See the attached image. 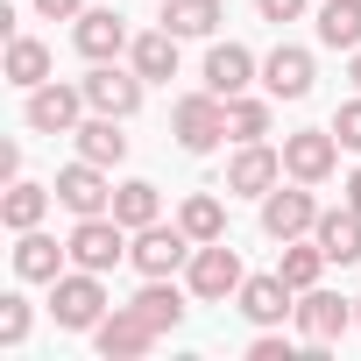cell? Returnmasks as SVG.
I'll return each mask as SVG.
<instances>
[{"label": "cell", "mask_w": 361, "mask_h": 361, "mask_svg": "<svg viewBox=\"0 0 361 361\" xmlns=\"http://www.w3.org/2000/svg\"><path fill=\"white\" fill-rule=\"evenodd\" d=\"M106 312H114V305H106L99 269H64V276L50 283V319H57L64 333H92Z\"/></svg>", "instance_id": "1"}, {"label": "cell", "mask_w": 361, "mask_h": 361, "mask_svg": "<svg viewBox=\"0 0 361 361\" xmlns=\"http://www.w3.org/2000/svg\"><path fill=\"white\" fill-rule=\"evenodd\" d=\"M185 283H192V298L199 305H227L248 276H241V255H234V241H199L192 248V262H185Z\"/></svg>", "instance_id": "2"}, {"label": "cell", "mask_w": 361, "mask_h": 361, "mask_svg": "<svg viewBox=\"0 0 361 361\" xmlns=\"http://www.w3.org/2000/svg\"><path fill=\"white\" fill-rule=\"evenodd\" d=\"M170 135L185 156H213L220 135H227V99L220 92H192V99H177L170 106Z\"/></svg>", "instance_id": "3"}, {"label": "cell", "mask_w": 361, "mask_h": 361, "mask_svg": "<svg viewBox=\"0 0 361 361\" xmlns=\"http://www.w3.org/2000/svg\"><path fill=\"white\" fill-rule=\"evenodd\" d=\"M192 248H199V241H192L185 227H163V220H156V227H135L128 262H135L142 276H177V269L192 262Z\"/></svg>", "instance_id": "4"}, {"label": "cell", "mask_w": 361, "mask_h": 361, "mask_svg": "<svg viewBox=\"0 0 361 361\" xmlns=\"http://www.w3.org/2000/svg\"><path fill=\"white\" fill-rule=\"evenodd\" d=\"M92 99H85V85H36L29 99H22V121L36 128V135H78V114H85Z\"/></svg>", "instance_id": "5"}, {"label": "cell", "mask_w": 361, "mask_h": 361, "mask_svg": "<svg viewBox=\"0 0 361 361\" xmlns=\"http://www.w3.org/2000/svg\"><path fill=\"white\" fill-rule=\"evenodd\" d=\"M64 248H71V269H99V276H106V269L128 255V227H121L114 213H92V220H78V227H71V241H64Z\"/></svg>", "instance_id": "6"}, {"label": "cell", "mask_w": 361, "mask_h": 361, "mask_svg": "<svg viewBox=\"0 0 361 361\" xmlns=\"http://www.w3.org/2000/svg\"><path fill=\"white\" fill-rule=\"evenodd\" d=\"M333 163H340V135H333V128H298V135H283V170L298 177V185H326Z\"/></svg>", "instance_id": "7"}, {"label": "cell", "mask_w": 361, "mask_h": 361, "mask_svg": "<svg viewBox=\"0 0 361 361\" xmlns=\"http://www.w3.org/2000/svg\"><path fill=\"white\" fill-rule=\"evenodd\" d=\"M290 319H298V333H305L312 347H333V340L354 326V298H333V290L312 283V290H298V312H290Z\"/></svg>", "instance_id": "8"}, {"label": "cell", "mask_w": 361, "mask_h": 361, "mask_svg": "<svg viewBox=\"0 0 361 361\" xmlns=\"http://www.w3.org/2000/svg\"><path fill=\"white\" fill-rule=\"evenodd\" d=\"M57 206H71L78 220H92V213H114V185H106V163L78 156L71 170H57Z\"/></svg>", "instance_id": "9"}, {"label": "cell", "mask_w": 361, "mask_h": 361, "mask_svg": "<svg viewBox=\"0 0 361 361\" xmlns=\"http://www.w3.org/2000/svg\"><path fill=\"white\" fill-rule=\"evenodd\" d=\"M92 347H99L106 361H135V354H149V347H156V326H149L135 305H114V312L92 326Z\"/></svg>", "instance_id": "10"}, {"label": "cell", "mask_w": 361, "mask_h": 361, "mask_svg": "<svg viewBox=\"0 0 361 361\" xmlns=\"http://www.w3.org/2000/svg\"><path fill=\"white\" fill-rule=\"evenodd\" d=\"M276 185H283V149H269V142H241L234 163H227V192L262 199V192H276Z\"/></svg>", "instance_id": "11"}, {"label": "cell", "mask_w": 361, "mask_h": 361, "mask_svg": "<svg viewBox=\"0 0 361 361\" xmlns=\"http://www.w3.org/2000/svg\"><path fill=\"white\" fill-rule=\"evenodd\" d=\"M71 43H78V57H85V64H114L135 36H128V22H121L114 8H85V15L71 22Z\"/></svg>", "instance_id": "12"}, {"label": "cell", "mask_w": 361, "mask_h": 361, "mask_svg": "<svg viewBox=\"0 0 361 361\" xmlns=\"http://www.w3.org/2000/svg\"><path fill=\"white\" fill-rule=\"evenodd\" d=\"M78 85H85L92 114H121V121H128V114L142 106V85H149V78H142L135 64H128V71H121V64H92V78H78Z\"/></svg>", "instance_id": "13"}, {"label": "cell", "mask_w": 361, "mask_h": 361, "mask_svg": "<svg viewBox=\"0 0 361 361\" xmlns=\"http://www.w3.org/2000/svg\"><path fill=\"white\" fill-rule=\"evenodd\" d=\"M312 227H319V199H312L305 185H298V192H283V185L262 192V234H269V241H298V234H312Z\"/></svg>", "instance_id": "14"}, {"label": "cell", "mask_w": 361, "mask_h": 361, "mask_svg": "<svg viewBox=\"0 0 361 361\" xmlns=\"http://www.w3.org/2000/svg\"><path fill=\"white\" fill-rule=\"evenodd\" d=\"M262 85H269V99H305V92H312V50L276 43V50L262 57Z\"/></svg>", "instance_id": "15"}, {"label": "cell", "mask_w": 361, "mask_h": 361, "mask_svg": "<svg viewBox=\"0 0 361 361\" xmlns=\"http://www.w3.org/2000/svg\"><path fill=\"white\" fill-rule=\"evenodd\" d=\"M234 305H241L255 326H283V319L298 312V290H290L283 276H248V283L234 290Z\"/></svg>", "instance_id": "16"}, {"label": "cell", "mask_w": 361, "mask_h": 361, "mask_svg": "<svg viewBox=\"0 0 361 361\" xmlns=\"http://www.w3.org/2000/svg\"><path fill=\"white\" fill-rule=\"evenodd\" d=\"M64 262H71V248H57L50 234H36V227L15 234V276H22V283H57Z\"/></svg>", "instance_id": "17"}, {"label": "cell", "mask_w": 361, "mask_h": 361, "mask_svg": "<svg viewBox=\"0 0 361 361\" xmlns=\"http://www.w3.org/2000/svg\"><path fill=\"white\" fill-rule=\"evenodd\" d=\"M248 85H255V57H248L241 43H213V50H206V92L234 99V92H248Z\"/></svg>", "instance_id": "18"}, {"label": "cell", "mask_w": 361, "mask_h": 361, "mask_svg": "<svg viewBox=\"0 0 361 361\" xmlns=\"http://www.w3.org/2000/svg\"><path fill=\"white\" fill-rule=\"evenodd\" d=\"M192 290V283H185ZM185 290H177L170 276H142V290H135V312L156 326V333H177L185 326Z\"/></svg>", "instance_id": "19"}, {"label": "cell", "mask_w": 361, "mask_h": 361, "mask_svg": "<svg viewBox=\"0 0 361 361\" xmlns=\"http://www.w3.org/2000/svg\"><path fill=\"white\" fill-rule=\"evenodd\" d=\"M177 43H185V36L149 29V36H135V43H128V64H135L149 85H170V78H177Z\"/></svg>", "instance_id": "20"}, {"label": "cell", "mask_w": 361, "mask_h": 361, "mask_svg": "<svg viewBox=\"0 0 361 361\" xmlns=\"http://www.w3.org/2000/svg\"><path fill=\"white\" fill-rule=\"evenodd\" d=\"M312 241L326 248V262H361V213H354V206H333V213H319Z\"/></svg>", "instance_id": "21"}, {"label": "cell", "mask_w": 361, "mask_h": 361, "mask_svg": "<svg viewBox=\"0 0 361 361\" xmlns=\"http://www.w3.org/2000/svg\"><path fill=\"white\" fill-rule=\"evenodd\" d=\"M50 199H57V185H29V177H15V185H8V199H0V220H8L15 234H29V227H43Z\"/></svg>", "instance_id": "22"}, {"label": "cell", "mask_w": 361, "mask_h": 361, "mask_svg": "<svg viewBox=\"0 0 361 361\" xmlns=\"http://www.w3.org/2000/svg\"><path fill=\"white\" fill-rule=\"evenodd\" d=\"M114 220H121L128 234L163 220V199H156V185H149V177H128V185H114Z\"/></svg>", "instance_id": "23"}, {"label": "cell", "mask_w": 361, "mask_h": 361, "mask_svg": "<svg viewBox=\"0 0 361 361\" xmlns=\"http://www.w3.org/2000/svg\"><path fill=\"white\" fill-rule=\"evenodd\" d=\"M78 156H92V163H121V156H128L121 114H92V121H78Z\"/></svg>", "instance_id": "24"}, {"label": "cell", "mask_w": 361, "mask_h": 361, "mask_svg": "<svg viewBox=\"0 0 361 361\" xmlns=\"http://www.w3.org/2000/svg\"><path fill=\"white\" fill-rule=\"evenodd\" d=\"M319 43L326 50H361V0H326L319 8Z\"/></svg>", "instance_id": "25"}, {"label": "cell", "mask_w": 361, "mask_h": 361, "mask_svg": "<svg viewBox=\"0 0 361 361\" xmlns=\"http://www.w3.org/2000/svg\"><path fill=\"white\" fill-rule=\"evenodd\" d=\"M177 227H185L192 241H227V206L213 192H192L185 206H177Z\"/></svg>", "instance_id": "26"}, {"label": "cell", "mask_w": 361, "mask_h": 361, "mask_svg": "<svg viewBox=\"0 0 361 361\" xmlns=\"http://www.w3.org/2000/svg\"><path fill=\"white\" fill-rule=\"evenodd\" d=\"M8 85H22V92L50 85V50H43L36 36H15V43H8Z\"/></svg>", "instance_id": "27"}, {"label": "cell", "mask_w": 361, "mask_h": 361, "mask_svg": "<svg viewBox=\"0 0 361 361\" xmlns=\"http://www.w3.org/2000/svg\"><path fill=\"white\" fill-rule=\"evenodd\" d=\"M163 29L170 36H213L220 29V0H163Z\"/></svg>", "instance_id": "28"}, {"label": "cell", "mask_w": 361, "mask_h": 361, "mask_svg": "<svg viewBox=\"0 0 361 361\" xmlns=\"http://www.w3.org/2000/svg\"><path fill=\"white\" fill-rule=\"evenodd\" d=\"M319 269H326V248H319V241H312V248H305V234H298V241H283L276 276H283L290 290H312V283H319Z\"/></svg>", "instance_id": "29"}, {"label": "cell", "mask_w": 361, "mask_h": 361, "mask_svg": "<svg viewBox=\"0 0 361 361\" xmlns=\"http://www.w3.org/2000/svg\"><path fill=\"white\" fill-rule=\"evenodd\" d=\"M227 135H234V142H262V135H269V99L234 92V99H227Z\"/></svg>", "instance_id": "30"}, {"label": "cell", "mask_w": 361, "mask_h": 361, "mask_svg": "<svg viewBox=\"0 0 361 361\" xmlns=\"http://www.w3.org/2000/svg\"><path fill=\"white\" fill-rule=\"evenodd\" d=\"M22 340H29V298L8 290L0 298V347H22Z\"/></svg>", "instance_id": "31"}, {"label": "cell", "mask_w": 361, "mask_h": 361, "mask_svg": "<svg viewBox=\"0 0 361 361\" xmlns=\"http://www.w3.org/2000/svg\"><path fill=\"white\" fill-rule=\"evenodd\" d=\"M333 135H340V149H354V156H361V92L333 114Z\"/></svg>", "instance_id": "32"}, {"label": "cell", "mask_w": 361, "mask_h": 361, "mask_svg": "<svg viewBox=\"0 0 361 361\" xmlns=\"http://www.w3.org/2000/svg\"><path fill=\"white\" fill-rule=\"evenodd\" d=\"M248 361H290V340H276V333L262 326V333L248 340Z\"/></svg>", "instance_id": "33"}, {"label": "cell", "mask_w": 361, "mask_h": 361, "mask_svg": "<svg viewBox=\"0 0 361 361\" xmlns=\"http://www.w3.org/2000/svg\"><path fill=\"white\" fill-rule=\"evenodd\" d=\"M36 15H43V22H78L85 0H36Z\"/></svg>", "instance_id": "34"}, {"label": "cell", "mask_w": 361, "mask_h": 361, "mask_svg": "<svg viewBox=\"0 0 361 361\" xmlns=\"http://www.w3.org/2000/svg\"><path fill=\"white\" fill-rule=\"evenodd\" d=\"M255 15H262V22H298L305 0H255Z\"/></svg>", "instance_id": "35"}, {"label": "cell", "mask_w": 361, "mask_h": 361, "mask_svg": "<svg viewBox=\"0 0 361 361\" xmlns=\"http://www.w3.org/2000/svg\"><path fill=\"white\" fill-rule=\"evenodd\" d=\"M347 206H354V213H361V170H354V177H347Z\"/></svg>", "instance_id": "36"}, {"label": "cell", "mask_w": 361, "mask_h": 361, "mask_svg": "<svg viewBox=\"0 0 361 361\" xmlns=\"http://www.w3.org/2000/svg\"><path fill=\"white\" fill-rule=\"evenodd\" d=\"M347 78H354V92H361V50H354V64H347Z\"/></svg>", "instance_id": "37"}, {"label": "cell", "mask_w": 361, "mask_h": 361, "mask_svg": "<svg viewBox=\"0 0 361 361\" xmlns=\"http://www.w3.org/2000/svg\"><path fill=\"white\" fill-rule=\"evenodd\" d=\"M354 326H361V298H354Z\"/></svg>", "instance_id": "38"}]
</instances>
